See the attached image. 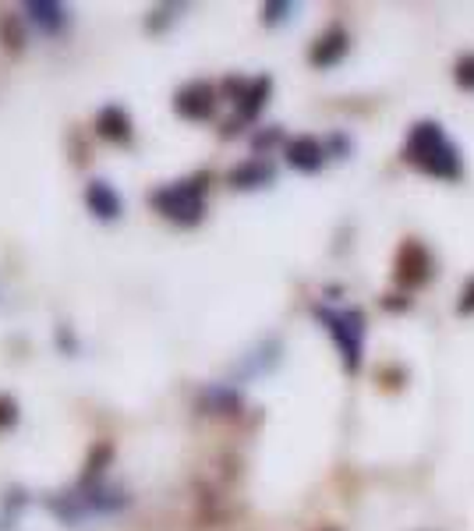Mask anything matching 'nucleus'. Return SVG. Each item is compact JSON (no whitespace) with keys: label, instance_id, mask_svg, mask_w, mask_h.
Masks as SVG:
<instances>
[{"label":"nucleus","instance_id":"obj_13","mask_svg":"<svg viewBox=\"0 0 474 531\" xmlns=\"http://www.w3.org/2000/svg\"><path fill=\"white\" fill-rule=\"evenodd\" d=\"M453 78H457V85H460V89L474 93V54H464V57L457 61V71H453Z\"/></svg>","mask_w":474,"mask_h":531},{"label":"nucleus","instance_id":"obj_8","mask_svg":"<svg viewBox=\"0 0 474 531\" xmlns=\"http://www.w3.org/2000/svg\"><path fill=\"white\" fill-rule=\"evenodd\" d=\"M86 202H89V209L99 220H117L121 216V195L106 181H93L89 192H86Z\"/></svg>","mask_w":474,"mask_h":531},{"label":"nucleus","instance_id":"obj_1","mask_svg":"<svg viewBox=\"0 0 474 531\" xmlns=\"http://www.w3.org/2000/svg\"><path fill=\"white\" fill-rule=\"evenodd\" d=\"M408 164L432 174V177H443V181H457L460 170H464L457 145L432 121H421V125L411 128V135H408Z\"/></svg>","mask_w":474,"mask_h":531},{"label":"nucleus","instance_id":"obj_10","mask_svg":"<svg viewBox=\"0 0 474 531\" xmlns=\"http://www.w3.org/2000/svg\"><path fill=\"white\" fill-rule=\"evenodd\" d=\"M99 132L106 135V138L125 142V138H131V117H127L121 106H106V110L99 114Z\"/></svg>","mask_w":474,"mask_h":531},{"label":"nucleus","instance_id":"obj_9","mask_svg":"<svg viewBox=\"0 0 474 531\" xmlns=\"http://www.w3.org/2000/svg\"><path fill=\"white\" fill-rule=\"evenodd\" d=\"M344 54H348V33L344 29H329L326 35H318V43L312 46V65L329 67L337 65Z\"/></svg>","mask_w":474,"mask_h":531},{"label":"nucleus","instance_id":"obj_7","mask_svg":"<svg viewBox=\"0 0 474 531\" xmlns=\"http://www.w3.org/2000/svg\"><path fill=\"white\" fill-rule=\"evenodd\" d=\"M287 160H290V166H298L305 174H316L318 166H322V160H326V153H322V145H318L316 138L301 135V138H294L287 145Z\"/></svg>","mask_w":474,"mask_h":531},{"label":"nucleus","instance_id":"obj_3","mask_svg":"<svg viewBox=\"0 0 474 531\" xmlns=\"http://www.w3.org/2000/svg\"><path fill=\"white\" fill-rule=\"evenodd\" d=\"M153 202H156V209L163 216H170L177 224H195L202 216V209H206V185L198 177L195 181H174V185L159 188Z\"/></svg>","mask_w":474,"mask_h":531},{"label":"nucleus","instance_id":"obj_12","mask_svg":"<svg viewBox=\"0 0 474 531\" xmlns=\"http://www.w3.org/2000/svg\"><path fill=\"white\" fill-rule=\"evenodd\" d=\"M266 93H269V78H258V82H252V85H248V93L241 96V114H245V117H255V114H258V106L266 103Z\"/></svg>","mask_w":474,"mask_h":531},{"label":"nucleus","instance_id":"obj_5","mask_svg":"<svg viewBox=\"0 0 474 531\" xmlns=\"http://www.w3.org/2000/svg\"><path fill=\"white\" fill-rule=\"evenodd\" d=\"M25 15H29L32 25L46 35L61 33L64 25H67V7L54 4V0H32V4H25Z\"/></svg>","mask_w":474,"mask_h":531},{"label":"nucleus","instance_id":"obj_2","mask_svg":"<svg viewBox=\"0 0 474 531\" xmlns=\"http://www.w3.org/2000/svg\"><path fill=\"white\" fill-rule=\"evenodd\" d=\"M318 323L329 330L337 340L340 355H344V368L358 372L361 366V351H365V316L354 308H316Z\"/></svg>","mask_w":474,"mask_h":531},{"label":"nucleus","instance_id":"obj_15","mask_svg":"<svg viewBox=\"0 0 474 531\" xmlns=\"http://www.w3.org/2000/svg\"><path fill=\"white\" fill-rule=\"evenodd\" d=\"M460 312L468 316V312H474V280L464 287V298H460Z\"/></svg>","mask_w":474,"mask_h":531},{"label":"nucleus","instance_id":"obj_4","mask_svg":"<svg viewBox=\"0 0 474 531\" xmlns=\"http://www.w3.org/2000/svg\"><path fill=\"white\" fill-rule=\"evenodd\" d=\"M429 276H432V255L425 252V245L404 241V248L397 255V280L404 287H421Z\"/></svg>","mask_w":474,"mask_h":531},{"label":"nucleus","instance_id":"obj_14","mask_svg":"<svg viewBox=\"0 0 474 531\" xmlns=\"http://www.w3.org/2000/svg\"><path fill=\"white\" fill-rule=\"evenodd\" d=\"M287 11H294V4H266V22H284Z\"/></svg>","mask_w":474,"mask_h":531},{"label":"nucleus","instance_id":"obj_11","mask_svg":"<svg viewBox=\"0 0 474 531\" xmlns=\"http://www.w3.org/2000/svg\"><path fill=\"white\" fill-rule=\"evenodd\" d=\"M230 181H234V188H258V185L273 181V170L266 164H248V166H241V170H234Z\"/></svg>","mask_w":474,"mask_h":531},{"label":"nucleus","instance_id":"obj_6","mask_svg":"<svg viewBox=\"0 0 474 531\" xmlns=\"http://www.w3.org/2000/svg\"><path fill=\"white\" fill-rule=\"evenodd\" d=\"M209 110H213V89L209 85L195 82V85L177 93V114H185L191 121H202V117H209Z\"/></svg>","mask_w":474,"mask_h":531}]
</instances>
